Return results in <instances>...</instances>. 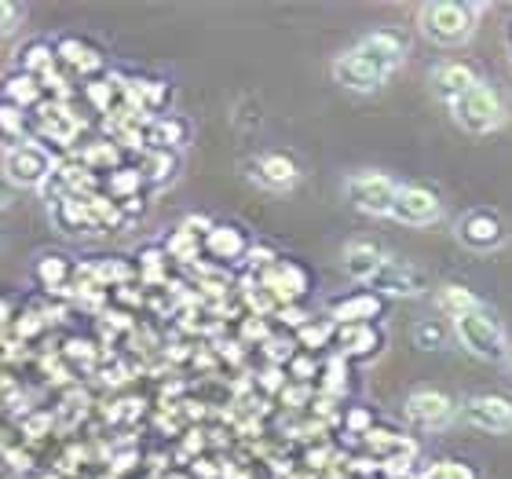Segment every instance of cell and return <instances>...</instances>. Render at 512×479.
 <instances>
[{
  "label": "cell",
  "mask_w": 512,
  "mask_h": 479,
  "mask_svg": "<svg viewBox=\"0 0 512 479\" xmlns=\"http://www.w3.org/2000/svg\"><path fill=\"white\" fill-rule=\"evenodd\" d=\"M55 172L52 165V154L41 147V143H19V147H11L4 154V180L11 187H44L48 176Z\"/></svg>",
  "instance_id": "obj_1"
},
{
  "label": "cell",
  "mask_w": 512,
  "mask_h": 479,
  "mask_svg": "<svg viewBox=\"0 0 512 479\" xmlns=\"http://www.w3.org/2000/svg\"><path fill=\"white\" fill-rule=\"evenodd\" d=\"M454 110H458L461 125L472 128V132H487L502 118V107H498V99L487 85H472L465 96L454 99Z\"/></svg>",
  "instance_id": "obj_2"
},
{
  "label": "cell",
  "mask_w": 512,
  "mask_h": 479,
  "mask_svg": "<svg viewBox=\"0 0 512 479\" xmlns=\"http://www.w3.org/2000/svg\"><path fill=\"white\" fill-rule=\"evenodd\" d=\"M425 33L439 44H458L469 37V11L461 4H428Z\"/></svg>",
  "instance_id": "obj_3"
},
{
  "label": "cell",
  "mask_w": 512,
  "mask_h": 479,
  "mask_svg": "<svg viewBox=\"0 0 512 479\" xmlns=\"http://www.w3.org/2000/svg\"><path fill=\"white\" fill-rule=\"evenodd\" d=\"M458 337L469 344L476 355H487V359H498V355H502V330H498V322H494L491 315H483L480 308L469 311V315H461Z\"/></svg>",
  "instance_id": "obj_4"
},
{
  "label": "cell",
  "mask_w": 512,
  "mask_h": 479,
  "mask_svg": "<svg viewBox=\"0 0 512 479\" xmlns=\"http://www.w3.org/2000/svg\"><path fill=\"white\" fill-rule=\"evenodd\" d=\"M348 191H352V202L359 205L363 213H374V216L392 213V205H395L392 180H384V176H355V180L348 183Z\"/></svg>",
  "instance_id": "obj_5"
},
{
  "label": "cell",
  "mask_w": 512,
  "mask_h": 479,
  "mask_svg": "<svg viewBox=\"0 0 512 479\" xmlns=\"http://www.w3.org/2000/svg\"><path fill=\"white\" fill-rule=\"evenodd\" d=\"M333 77H337L344 88H352V92H374V88L384 81L381 70L366 63L359 52H344L341 59L333 63Z\"/></svg>",
  "instance_id": "obj_6"
},
{
  "label": "cell",
  "mask_w": 512,
  "mask_h": 479,
  "mask_svg": "<svg viewBox=\"0 0 512 479\" xmlns=\"http://www.w3.org/2000/svg\"><path fill=\"white\" fill-rule=\"evenodd\" d=\"M392 213L403 224H428L439 213V202L428 191H421V187H403V191H395Z\"/></svg>",
  "instance_id": "obj_7"
},
{
  "label": "cell",
  "mask_w": 512,
  "mask_h": 479,
  "mask_svg": "<svg viewBox=\"0 0 512 479\" xmlns=\"http://www.w3.org/2000/svg\"><path fill=\"white\" fill-rule=\"evenodd\" d=\"M465 414H469L472 425L487 428V432H509V428H512V403H509V399H498V395L472 399Z\"/></svg>",
  "instance_id": "obj_8"
},
{
  "label": "cell",
  "mask_w": 512,
  "mask_h": 479,
  "mask_svg": "<svg viewBox=\"0 0 512 479\" xmlns=\"http://www.w3.org/2000/svg\"><path fill=\"white\" fill-rule=\"evenodd\" d=\"M355 52L363 55L370 66H377L381 74H388V70H395V66H399V55H403V48H399V41H395V37H388V33H370V37H363V44H359Z\"/></svg>",
  "instance_id": "obj_9"
},
{
  "label": "cell",
  "mask_w": 512,
  "mask_h": 479,
  "mask_svg": "<svg viewBox=\"0 0 512 479\" xmlns=\"http://www.w3.org/2000/svg\"><path fill=\"white\" fill-rule=\"evenodd\" d=\"M406 414L414 417L417 425H439V421L450 414V403L439 392H417V395H410Z\"/></svg>",
  "instance_id": "obj_10"
},
{
  "label": "cell",
  "mask_w": 512,
  "mask_h": 479,
  "mask_svg": "<svg viewBox=\"0 0 512 479\" xmlns=\"http://www.w3.org/2000/svg\"><path fill=\"white\" fill-rule=\"evenodd\" d=\"M432 85H436L439 96H450V99H458L465 96L472 85H476V77H472V70H465V66H439L436 77H432Z\"/></svg>",
  "instance_id": "obj_11"
},
{
  "label": "cell",
  "mask_w": 512,
  "mask_h": 479,
  "mask_svg": "<svg viewBox=\"0 0 512 479\" xmlns=\"http://www.w3.org/2000/svg\"><path fill=\"white\" fill-rule=\"evenodd\" d=\"M461 238L469 245H494L498 238H502V227H498V220L487 213H472L465 224H461Z\"/></svg>",
  "instance_id": "obj_12"
},
{
  "label": "cell",
  "mask_w": 512,
  "mask_h": 479,
  "mask_svg": "<svg viewBox=\"0 0 512 479\" xmlns=\"http://www.w3.org/2000/svg\"><path fill=\"white\" fill-rule=\"evenodd\" d=\"M0 143L8 150L26 143V110L11 107L4 99H0Z\"/></svg>",
  "instance_id": "obj_13"
},
{
  "label": "cell",
  "mask_w": 512,
  "mask_h": 479,
  "mask_svg": "<svg viewBox=\"0 0 512 479\" xmlns=\"http://www.w3.org/2000/svg\"><path fill=\"white\" fill-rule=\"evenodd\" d=\"M260 180L267 187H289V183H297V165L286 158V154H267L260 161Z\"/></svg>",
  "instance_id": "obj_14"
},
{
  "label": "cell",
  "mask_w": 512,
  "mask_h": 479,
  "mask_svg": "<svg viewBox=\"0 0 512 479\" xmlns=\"http://www.w3.org/2000/svg\"><path fill=\"white\" fill-rule=\"evenodd\" d=\"M344 264H348V271L352 275H363V278H374L377 271L384 267L381 253H377L374 245H348V253H344Z\"/></svg>",
  "instance_id": "obj_15"
},
{
  "label": "cell",
  "mask_w": 512,
  "mask_h": 479,
  "mask_svg": "<svg viewBox=\"0 0 512 479\" xmlns=\"http://www.w3.org/2000/svg\"><path fill=\"white\" fill-rule=\"evenodd\" d=\"M19 66H22V74H44V70H52L55 66V52H52V44H44V41H33V44H22V52H19Z\"/></svg>",
  "instance_id": "obj_16"
},
{
  "label": "cell",
  "mask_w": 512,
  "mask_h": 479,
  "mask_svg": "<svg viewBox=\"0 0 512 479\" xmlns=\"http://www.w3.org/2000/svg\"><path fill=\"white\" fill-rule=\"evenodd\" d=\"M41 99V85H37V77L30 74H15L8 81V88H4V103H11V107L26 110L30 103H37Z\"/></svg>",
  "instance_id": "obj_17"
},
{
  "label": "cell",
  "mask_w": 512,
  "mask_h": 479,
  "mask_svg": "<svg viewBox=\"0 0 512 479\" xmlns=\"http://www.w3.org/2000/svg\"><path fill=\"white\" fill-rule=\"evenodd\" d=\"M242 235H238L235 227H216L213 235H209V249H213L216 256H238L242 253Z\"/></svg>",
  "instance_id": "obj_18"
},
{
  "label": "cell",
  "mask_w": 512,
  "mask_h": 479,
  "mask_svg": "<svg viewBox=\"0 0 512 479\" xmlns=\"http://www.w3.org/2000/svg\"><path fill=\"white\" fill-rule=\"evenodd\" d=\"M439 308L450 311L454 319H461V315H469V311H476V300H472V293H465L461 286H450L443 297H439Z\"/></svg>",
  "instance_id": "obj_19"
},
{
  "label": "cell",
  "mask_w": 512,
  "mask_h": 479,
  "mask_svg": "<svg viewBox=\"0 0 512 479\" xmlns=\"http://www.w3.org/2000/svg\"><path fill=\"white\" fill-rule=\"evenodd\" d=\"M66 271H70L66 256H44L41 264H37V275H41L48 286H59V282L66 278Z\"/></svg>",
  "instance_id": "obj_20"
},
{
  "label": "cell",
  "mask_w": 512,
  "mask_h": 479,
  "mask_svg": "<svg viewBox=\"0 0 512 479\" xmlns=\"http://www.w3.org/2000/svg\"><path fill=\"white\" fill-rule=\"evenodd\" d=\"M19 22H22V4H8V0H0V37L15 33Z\"/></svg>",
  "instance_id": "obj_21"
},
{
  "label": "cell",
  "mask_w": 512,
  "mask_h": 479,
  "mask_svg": "<svg viewBox=\"0 0 512 479\" xmlns=\"http://www.w3.org/2000/svg\"><path fill=\"white\" fill-rule=\"evenodd\" d=\"M374 311H377L374 297H359V300H352V304H344L337 315H341V319H352V315H374Z\"/></svg>",
  "instance_id": "obj_22"
},
{
  "label": "cell",
  "mask_w": 512,
  "mask_h": 479,
  "mask_svg": "<svg viewBox=\"0 0 512 479\" xmlns=\"http://www.w3.org/2000/svg\"><path fill=\"white\" fill-rule=\"evenodd\" d=\"M344 341H348V348H352V352H370V344H374V333H370V330H352L348 337H344Z\"/></svg>",
  "instance_id": "obj_23"
},
{
  "label": "cell",
  "mask_w": 512,
  "mask_h": 479,
  "mask_svg": "<svg viewBox=\"0 0 512 479\" xmlns=\"http://www.w3.org/2000/svg\"><path fill=\"white\" fill-rule=\"evenodd\" d=\"M432 479H472L469 469H461V465H439L436 472H432Z\"/></svg>",
  "instance_id": "obj_24"
},
{
  "label": "cell",
  "mask_w": 512,
  "mask_h": 479,
  "mask_svg": "<svg viewBox=\"0 0 512 479\" xmlns=\"http://www.w3.org/2000/svg\"><path fill=\"white\" fill-rule=\"evenodd\" d=\"M414 337H417V341H428V348H436V344H439V330H436V326H417Z\"/></svg>",
  "instance_id": "obj_25"
},
{
  "label": "cell",
  "mask_w": 512,
  "mask_h": 479,
  "mask_svg": "<svg viewBox=\"0 0 512 479\" xmlns=\"http://www.w3.org/2000/svg\"><path fill=\"white\" fill-rule=\"evenodd\" d=\"M11 205V183L0 176V209H8Z\"/></svg>",
  "instance_id": "obj_26"
}]
</instances>
